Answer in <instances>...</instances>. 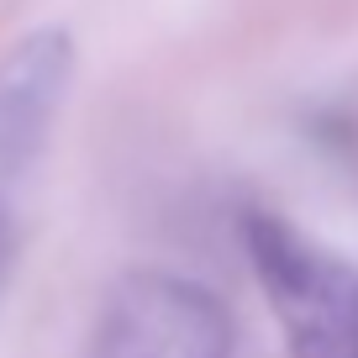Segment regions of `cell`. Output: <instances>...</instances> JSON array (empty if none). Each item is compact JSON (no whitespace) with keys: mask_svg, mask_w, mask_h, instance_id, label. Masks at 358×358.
<instances>
[{"mask_svg":"<svg viewBox=\"0 0 358 358\" xmlns=\"http://www.w3.org/2000/svg\"><path fill=\"white\" fill-rule=\"evenodd\" d=\"M74 79V37L64 27L27 32L0 53V285L16 258V195L53 137Z\"/></svg>","mask_w":358,"mask_h":358,"instance_id":"cell-3","label":"cell"},{"mask_svg":"<svg viewBox=\"0 0 358 358\" xmlns=\"http://www.w3.org/2000/svg\"><path fill=\"white\" fill-rule=\"evenodd\" d=\"M243 243L290 358H358V268L301 237L285 216L248 211Z\"/></svg>","mask_w":358,"mask_h":358,"instance_id":"cell-1","label":"cell"},{"mask_svg":"<svg viewBox=\"0 0 358 358\" xmlns=\"http://www.w3.org/2000/svg\"><path fill=\"white\" fill-rule=\"evenodd\" d=\"M85 358H232V311L201 280L132 268L106 290Z\"/></svg>","mask_w":358,"mask_h":358,"instance_id":"cell-2","label":"cell"}]
</instances>
